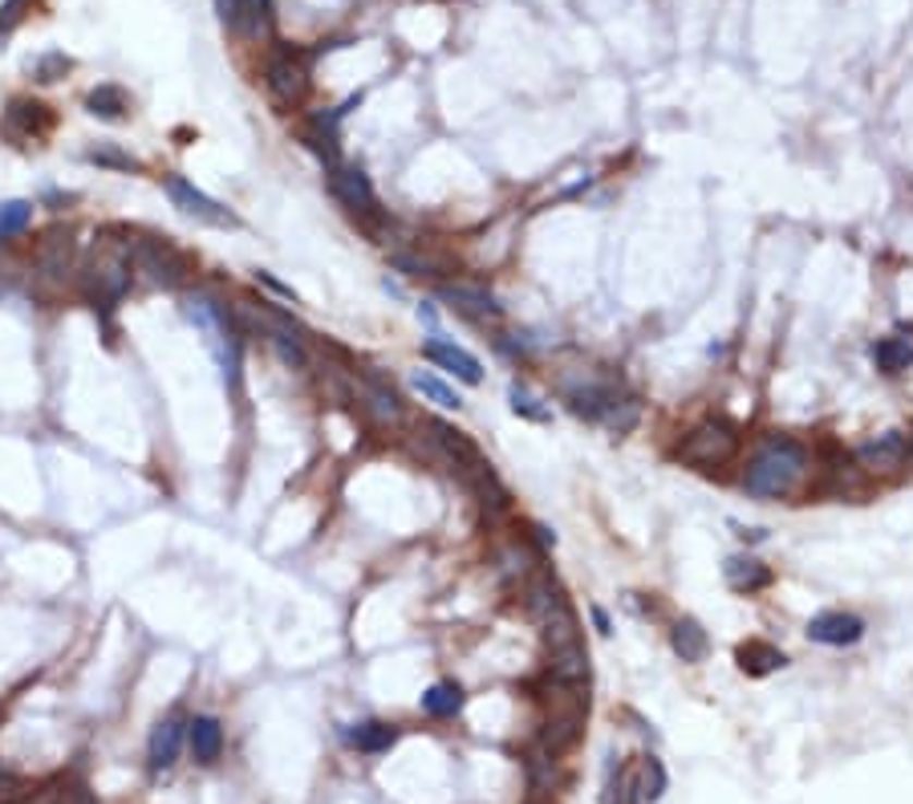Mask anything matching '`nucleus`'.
Wrapping results in <instances>:
<instances>
[{
  "label": "nucleus",
  "instance_id": "nucleus-36",
  "mask_svg": "<svg viewBox=\"0 0 913 804\" xmlns=\"http://www.w3.org/2000/svg\"><path fill=\"white\" fill-rule=\"evenodd\" d=\"M593 622H597V630H601V634H609V618H605L601 606H593Z\"/></svg>",
  "mask_w": 913,
  "mask_h": 804
},
{
  "label": "nucleus",
  "instance_id": "nucleus-3",
  "mask_svg": "<svg viewBox=\"0 0 913 804\" xmlns=\"http://www.w3.org/2000/svg\"><path fill=\"white\" fill-rule=\"evenodd\" d=\"M126 253H131L134 272H143V277H147L150 284H159V289H175V284H183L187 268H192L187 265V256L162 236H131L126 240Z\"/></svg>",
  "mask_w": 913,
  "mask_h": 804
},
{
  "label": "nucleus",
  "instance_id": "nucleus-2",
  "mask_svg": "<svg viewBox=\"0 0 913 804\" xmlns=\"http://www.w3.org/2000/svg\"><path fill=\"white\" fill-rule=\"evenodd\" d=\"M131 281H134V268H131V253H126V240H98L94 253L77 268V289L98 309H114L131 293Z\"/></svg>",
  "mask_w": 913,
  "mask_h": 804
},
{
  "label": "nucleus",
  "instance_id": "nucleus-5",
  "mask_svg": "<svg viewBox=\"0 0 913 804\" xmlns=\"http://www.w3.org/2000/svg\"><path fill=\"white\" fill-rule=\"evenodd\" d=\"M265 86L280 106H301L309 94V65L293 53H277L265 70Z\"/></svg>",
  "mask_w": 913,
  "mask_h": 804
},
{
  "label": "nucleus",
  "instance_id": "nucleus-13",
  "mask_svg": "<svg viewBox=\"0 0 913 804\" xmlns=\"http://www.w3.org/2000/svg\"><path fill=\"white\" fill-rule=\"evenodd\" d=\"M910 455V435L905 431H889V435H877V439H869V443L856 447V460L865 463L869 472H893V467H901V460Z\"/></svg>",
  "mask_w": 913,
  "mask_h": 804
},
{
  "label": "nucleus",
  "instance_id": "nucleus-31",
  "mask_svg": "<svg viewBox=\"0 0 913 804\" xmlns=\"http://www.w3.org/2000/svg\"><path fill=\"white\" fill-rule=\"evenodd\" d=\"M512 406H516V415H528V418H548L545 406H536V399H532L524 387H512Z\"/></svg>",
  "mask_w": 913,
  "mask_h": 804
},
{
  "label": "nucleus",
  "instance_id": "nucleus-27",
  "mask_svg": "<svg viewBox=\"0 0 913 804\" xmlns=\"http://www.w3.org/2000/svg\"><path fill=\"white\" fill-rule=\"evenodd\" d=\"M637 789V801H658L666 792V768L658 764V759H646V768H642V784H634Z\"/></svg>",
  "mask_w": 913,
  "mask_h": 804
},
{
  "label": "nucleus",
  "instance_id": "nucleus-30",
  "mask_svg": "<svg viewBox=\"0 0 913 804\" xmlns=\"http://www.w3.org/2000/svg\"><path fill=\"white\" fill-rule=\"evenodd\" d=\"M89 163L119 167V171H138V159H131V155H122V150H114V147H94L89 150Z\"/></svg>",
  "mask_w": 913,
  "mask_h": 804
},
{
  "label": "nucleus",
  "instance_id": "nucleus-12",
  "mask_svg": "<svg viewBox=\"0 0 913 804\" xmlns=\"http://www.w3.org/2000/svg\"><path fill=\"white\" fill-rule=\"evenodd\" d=\"M569 406L576 415L585 418H605L613 415L621 402H618V387L613 382H601V378H585L581 387H569Z\"/></svg>",
  "mask_w": 913,
  "mask_h": 804
},
{
  "label": "nucleus",
  "instance_id": "nucleus-10",
  "mask_svg": "<svg viewBox=\"0 0 913 804\" xmlns=\"http://www.w3.org/2000/svg\"><path fill=\"white\" fill-rule=\"evenodd\" d=\"M423 354H427L435 366H442L447 374H455L459 382H467V387H479V382H484V366H479V357L467 354L463 345L447 342V338H430V342H423Z\"/></svg>",
  "mask_w": 913,
  "mask_h": 804
},
{
  "label": "nucleus",
  "instance_id": "nucleus-21",
  "mask_svg": "<svg viewBox=\"0 0 913 804\" xmlns=\"http://www.w3.org/2000/svg\"><path fill=\"white\" fill-rule=\"evenodd\" d=\"M86 110L94 114V119L119 122V119H126V110H131V98H126V89H122V86H110V82H106V86L89 89Z\"/></svg>",
  "mask_w": 913,
  "mask_h": 804
},
{
  "label": "nucleus",
  "instance_id": "nucleus-9",
  "mask_svg": "<svg viewBox=\"0 0 913 804\" xmlns=\"http://www.w3.org/2000/svg\"><path fill=\"white\" fill-rule=\"evenodd\" d=\"M223 25L236 37H268L272 33V0H216Z\"/></svg>",
  "mask_w": 913,
  "mask_h": 804
},
{
  "label": "nucleus",
  "instance_id": "nucleus-11",
  "mask_svg": "<svg viewBox=\"0 0 913 804\" xmlns=\"http://www.w3.org/2000/svg\"><path fill=\"white\" fill-rule=\"evenodd\" d=\"M808 638L820 642V646H853V642L865 638V622L856 613L825 610L808 622Z\"/></svg>",
  "mask_w": 913,
  "mask_h": 804
},
{
  "label": "nucleus",
  "instance_id": "nucleus-7",
  "mask_svg": "<svg viewBox=\"0 0 913 804\" xmlns=\"http://www.w3.org/2000/svg\"><path fill=\"white\" fill-rule=\"evenodd\" d=\"M162 187H167V195L175 199V208H183L187 216H195V220L204 223H216V228H236V216L223 208V204H216L207 192H199L195 183H187L183 175H167L162 179Z\"/></svg>",
  "mask_w": 913,
  "mask_h": 804
},
{
  "label": "nucleus",
  "instance_id": "nucleus-17",
  "mask_svg": "<svg viewBox=\"0 0 913 804\" xmlns=\"http://www.w3.org/2000/svg\"><path fill=\"white\" fill-rule=\"evenodd\" d=\"M187 744H192V756L199 764H216L223 752V723L216 715H195L187 723Z\"/></svg>",
  "mask_w": 913,
  "mask_h": 804
},
{
  "label": "nucleus",
  "instance_id": "nucleus-15",
  "mask_svg": "<svg viewBox=\"0 0 913 804\" xmlns=\"http://www.w3.org/2000/svg\"><path fill=\"white\" fill-rule=\"evenodd\" d=\"M722 581H727L735 594H759V589L771 585V569H767L759 557H752V552H747V557L739 552V557H727V561H722Z\"/></svg>",
  "mask_w": 913,
  "mask_h": 804
},
{
  "label": "nucleus",
  "instance_id": "nucleus-6",
  "mask_svg": "<svg viewBox=\"0 0 913 804\" xmlns=\"http://www.w3.org/2000/svg\"><path fill=\"white\" fill-rule=\"evenodd\" d=\"M329 192L341 199V208H350L354 216H374L378 211V195L369 183L366 171H357L350 163H329Z\"/></svg>",
  "mask_w": 913,
  "mask_h": 804
},
{
  "label": "nucleus",
  "instance_id": "nucleus-4",
  "mask_svg": "<svg viewBox=\"0 0 913 804\" xmlns=\"http://www.w3.org/2000/svg\"><path fill=\"white\" fill-rule=\"evenodd\" d=\"M739 451V435L727 427V423H707L698 431L686 435V443L678 447V455L694 467H719Z\"/></svg>",
  "mask_w": 913,
  "mask_h": 804
},
{
  "label": "nucleus",
  "instance_id": "nucleus-28",
  "mask_svg": "<svg viewBox=\"0 0 913 804\" xmlns=\"http://www.w3.org/2000/svg\"><path fill=\"white\" fill-rule=\"evenodd\" d=\"M70 70H74V61L65 58V53H45V58L33 61V74H37V82H45V86L58 82V77H65Z\"/></svg>",
  "mask_w": 913,
  "mask_h": 804
},
{
  "label": "nucleus",
  "instance_id": "nucleus-20",
  "mask_svg": "<svg viewBox=\"0 0 913 804\" xmlns=\"http://www.w3.org/2000/svg\"><path fill=\"white\" fill-rule=\"evenodd\" d=\"M670 646H674V655L682 658V662H703L710 650V638L694 618H682V622H674V630H670Z\"/></svg>",
  "mask_w": 913,
  "mask_h": 804
},
{
  "label": "nucleus",
  "instance_id": "nucleus-18",
  "mask_svg": "<svg viewBox=\"0 0 913 804\" xmlns=\"http://www.w3.org/2000/svg\"><path fill=\"white\" fill-rule=\"evenodd\" d=\"M442 301H451V309L459 313H472V317H500V305H496V297L487 293V289H479V284H442Z\"/></svg>",
  "mask_w": 913,
  "mask_h": 804
},
{
  "label": "nucleus",
  "instance_id": "nucleus-14",
  "mask_svg": "<svg viewBox=\"0 0 913 804\" xmlns=\"http://www.w3.org/2000/svg\"><path fill=\"white\" fill-rule=\"evenodd\" d=\"M33 265L41 268L45 277H53V281H61V277H70V272H74V244H70V236H65L61 228H53V232H45V236L37 240V253H33Z\"/></svg>",
  "mask_w": 913,
  "mask_h": 804
},
{
  "label": "nucleus",
  "instance_id": "nucleus-25",
  "mask_svg": "<svg viewBox=\"0 0 913 804\" xmlns=\"http://www.w3.org/2000/svg\"><path fill=\"white\" fill-rule=\"evenodd\" d=\"M29 223H33L29 199H4V204H0V244L21 236V232H29Z\"/></svg>",
  "mask_w": 913,
  "mask_h": 804
},
{
  "label": "nucleus",
  "instance_id": "nucleus-34",
  "mask_svg": "<svg viewBox=\"0 0 913 804\" xmlns=\"http://www.w3.org/2000/svg\"><path fill=\"white\" fill-rule=\"evenodd\" d=\"M256 281H260V284H268L272 293H280V297H289V301H293V305H296V293H293V289H289V284H280L277 277H272V272H256Z\"/></svg>",
  "mask_w": 913,
  "mask_h": 804
},
{
  "label": "nucleus",
  "instance_id": "nucleus-32",
  "mask_svg": "<svg viewBox=\"0 0 913 804\" xmlns=\"http://www.w3.org/2000/svg\"><path fill=\"white\" fill-rule=\"evenodd\" d=\"M41 804H98L86 789H65V792H45Z\"/></svg>",
  "mask_w": 913,
  "mask_h": 804
},
{
  "label": "nucleus",
  "instance_id": "nucleus-29",
  "mask_svg": "<svg viewBox=\"0 0 913 804\" xmlns=\"http://www.w3.org/2000/svg\"><path fill=\"white\" fill-rule=\"evenodd\" d=\"M366 399H369V406L378 411V418H382V423H398V418H402V406H398V399L390 394V390L366 382Z\"/></svg>",
  "mask_w": 913,
  "mask_h": 804
},
{
  "label": "nucleus",
  "instance_id": "nucleus-26",
  "mask_svg": "<svg viewBox=\"0 0 913 804\" xmlns=\"http://www.w3.org/2000/svg\"><path fill=\"white\" fill-rule=\"evenodd\" d=\"M398 740V728H390V723H362V728L354 731V744L362 747V752H390Z\"/></svg>",
  "mask_w": 913,
  "mask_h": 804
},
{
  "label": "nucleus",
  "instance_id": "nucleus-23",
  "mask_svg": "<svg viewBox=\"0 0 913 804\" xmlns=\"http://www.w3.org/2000/svg\"><path fill=\"white\" fill-rule=\"evenodd\" d=\"M423 711L435 715V719H455L459 711H463V691H459V683H435L423 695Z\"/></svg>",
  "mask_w": 913,
  "mask_h": 804
},
{
  "label": "nucleus",
  "instance_id": "nucleus-24",
  "mask_svg": "<svg viewBox=\"0 0 913 804\" xmlns=\"http://www.w3.org/2000/svg\"><path fill=\"white\" fill-rule=\"evenodd\" d=\"M411 387L423 394V399H430L435 406H442V411H459L463 406V399H459L455 390L447 387L442 378H435V374H427V370H414L411 374Z\"/></svg>",
  "mask_w": 913,
  "mask_h": 804
},
{
  "label": "nucleus",
  "instance_id": "nucleus-33",
  "mask_svg": "<svg viewBox=\"0 0 913 804\" xmlns=\"http://www.w3.org/2000/svg\"><path fill=\"white\" fill-rule=\"evenodd\" d=\"M21 4H25V0H9V4L0 9V37H4V33L13 29L16 21H21Z\"/></svg>",
  "mask_w": 913,
  "mask_h": 804
},
{
  "label": "nucleus",
  "instance_id": "nucleus-8",
  "mask_svg": "<svg viewBox=\"0 0 913 804\" xmlns=\"http://www.w3.org/2000/svg\"><path fill=\"white\" fill-rule=\"evenodd\" d=\"M49 126H53V114H49V106L29 102V98H16V102H9L4 119H0V134H4V138H13L16 147H25V143H37V138H45V134H49Z\"/></svg>",
  "mask_w": 913,
  "mask_h": 804
},
{
  "label": "nucleus",
  "instance_id": "nucleus-19",
  "mask_svg": "<svg viewBox=\"0 0 913 804\" xmlns=\"http://www.w3.org/2000/svg\"><path fill=\"white\" fill-rule=\"evenodd\" d=\"M739 667H743V674H755V679H764V674H771V670H783L788 667V655H783L780 646H771V642H743L735 650Z\"/></svg>",
  "mask_w": 913,
  "mask_h": 804
},
{
  "label": "nucleus",
  "instance_id": "nucleus-16",
  "mask_svg": "<svg viewBox=\"0 0 913 804\" xmlns=\"http://www.w3.org/2000/svg\"><path fill=\"white\" fill-rule=\"evenodd\" d=\"M179 747H183V723H179V719H162L159 728L150 731V744H147L150 772H167V768H175Z\"/></svg>",
  "mask_w": 913,
  "mask_h": 804
},
{
  "label": "nucleus",
  "instance_id": "nucleus-22",
  "mask_svg": "<svg viewBox=\"0 0 913 804\" xmlns=\"http://www.w3.org/2000/svg\"><path fill=\"white\" fill-rule=\"evenodd\" d=\"M873 362H877V370L881 374H901L913 366V345L901 342V338H881V342L873 345Z\"/></svg>",
  "mask_w": 913,
  "mask_h": 804
},
{
  "label": "nucleus",
  "instance_id": "nucleus-1",
  "mask_svg": "<svg viewBox=\"0 0 913 804\" xmlns=\"http://www.w3.org/2000/svg\"><path fill=\"white\" fill-rule=\"evenodd\" d=\"M804 476H808V447L776 435V439L759 443V451L752 455L743 488L752 491L755 500H783L804 484Z\"/></svg>",
  "mask_w": 913,
  "mask_h": 804
},
{
  "label": "nucleus",
  "instance_id": "nucleus-35",
  "mask_svg": "<svg viewBox=\"0 0 913 804\" xmlns=\"http://www.w3.org/2000/svg\"><path fill=\"white\" fill-rule=\"evenodd\" d=\"M13 789H16V776H9L4 768H0V796H9Z\"/></svg>",
  "mask_w": 913,
  "mask_h": 804
}]
</instances>
